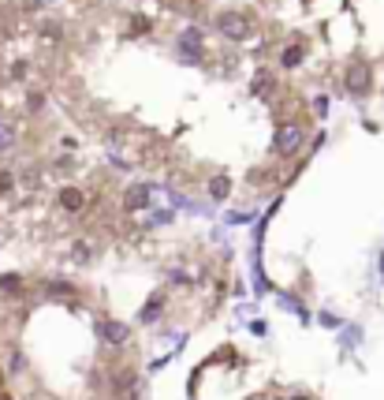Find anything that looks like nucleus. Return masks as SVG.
Segmentation results:
<instances>
[{
    "label": "nucleus",
    "instance_id": "4be33fe9",
    "mask_svg": "<svg viewBox=\"0 0 384 400\" xmlns=\"http://www.w3.org/2000/svg\"><path fill=\"white\" fill-rule=\"evenodd\" d=\"M250 329H254L258 337H265V333H269V322H250Z\"/></svg>",
    "mask_w": 384,
    "mask_h": 400
},
{
    "label": "nucleus",
    "instance_id": "39448f33",
    "mask_svg": "<svg viewBox=\"0 0 384 400\" xmlns=\"http://www.w3.org/2000/svg\"><path fill=\"white\" fill-rule=\"evenodd\" d=\"M149 206V187L146 183H131V187L124 191V210L127 213H138V210H146Z\"/></svg>",
    "mask_w": 384,
    "mask_h": 400
},
{
    "label": "nucleus",
    "instance_id": "1a4fd4ad",
    "mask_svg": "<svg viewBox=\"0 0 384 400\" xmlns=\"http://www.w3.org/2000/svg\"><path fill=\"white\" fill-rule=\"evenodd\" d=\"M60 206L68 210V213H79V210L86 206V194H82L79 187H64V191H60Z\"/></svg>",
    "mask_w": 384,
    "mask_h": 400
},
{
    "label": "nucleus",
    "instance_id": "412c9836",
    "mask_svg": "<svg viewBox=\"0 0 384 400\" xmlns=\"http://www.w3.org/2000/svg\"><path fill=\"white\" fill-rule=\"evenodd\" d=\"M12 183H15L12 172H0V191H12Z\"/></svg>",
    "mask_w": 384,
    "mask_h": 400
},
{
    "label": "nucleus",
    "instance_id": "7ed1b4c3",
    "mask_svg": "<svg viewBox=\"0 0 384 400\" xmlns=\"http://www.w3.org/2000/svg\"><path fill=\"white\" fill-rule=\"evenodd\" d=\"M205 34L198 27H186L179 38H175V57H179L183 64H202V57H205V41H202Z\"/></svg>",
    "mask_w": 384,
    "mask_h": 400
},
{
    "label": "nucleus",
    "instance_id": "f8f14e48",
    "mask_svg": "<svg viewBox=\"0 0 384 400\" xmlns=\"http://www.w3.org/2000/svg\"><path fill=\"white\" fill-rule=\"evenodd\" d=\"M280 303H283V310H295L302 322H310V315H306V307H302V299L299 296H288V292H280Z\"/></svg>",
    "mask_w": 384,
    "mask_h": 400
},
{
    "label": "nucleus",
    "instance_id": "6ab92c4d",
    "mask_svg": "<svg viewBox=\"0 0 384 400\" xmlns=\"http://www.w3.org/2000/svg\"><path fill=\"white\" fill-rule=\"evenodd\" d=\"M0 288H4V292H15V288H19L15 273H4V277H0Z\"/></svg>",
    "mask_w": 384,
    "mask_h": 400
},
{
    "label": "nucleus",
    "instance_id": "f03ea898",
    "mask_svg": "<svg viewBox=\"0 0 384 400\" xmlns=\"http://www.w3.org/2000/svg\"><path fill=\"white\" fill-rule=\"evenodd\" d=\"M306 146V124L302 120H283L276 127V138H272V150H276V157H299V150Z\"/></svg>",
    "mask_w": 384,
    "mask_h": 400
},
{
    "label": "nucleus",
    "instance_id": "aec40b11",
    "mask_svg": "<svg viewBox=\"0 0 384 400\" xmlns=\"http://www.w3.org/2000/svg\"><path fill=\"white\" fill-rule=\"evenodd\" d=\"M317 322H321V326H328V329H336V326H339V318H336V315H328V310H321V315H317Z\"/></svg>",
    "mask_w": 384,
    "mask_h": 400
},
{
    "label": "nucleus",
    "instance_id": "a211bd4d",
    "mask_svg": "<svg viewBox=\"0 0 384 400\" xmlns=\"http://www.w3.org/2000/svg\"><path fill=\"white\" fill-rule=\"evenodd\" d=\"M41 34H45L49 41H60V34H64V27H60V23H45V27H41Z\"/></svg>",
    "mask_w": 384,
    "mask_h": 400
},
{
    "label": "nucleus",
    "instance_id": "6e6552de",
    "mask_svg": "<svg viewBox=\"0 0 384 400\" xmlns=\"http://www.w3.org/2000/svg\"><path fill=\"white\" fill-rule=\"evenodd\" d=\"M97 333H101L108 344H127V326H124V322H101Z\"/></svg>",
    "mask_w": 384,
    "mask_h": 400
},
{
    "label": "nucleus",
    "instance_id": "4468645a",
    "mask_svg": "<svg viewBox=\"0 0 384 400\" xmlns=\"http://www.w3.org/2000/svg\"><path fill=\"white\" fill-rule=\"evenodd\" d=\"M339 341H344V348H358V344H362V326H347Z\"/></svg>",
    "mask_w": 384,
    "mask_h": 400
},
{
    "label": "nucleus",
    "instance_id": "2eb2a0df",
    "mask_svg": "<svg viewBox=\"0 0 384 400\" xmlns=\"http://www.w3.org/2000/svg\"><path fill=\"white\" fill-rule=\"evenodd\" d=\"M172 221H175V213H172V210H157V213H149V221H146V224H149V229H161V224H172Z\"/></svg>",
    "mask_w": 384,
    "mask_h": 400
},
{
    "label": "nucleus",
    "instance_id": "9d476101",
    "mask_svg": "<svg viewBox=\"0 0 384 400\" xmlns=\"http://www.w3.org/2000/svg\"><path fill=\"white\" fill-rule=\"evenodd\" d=\"M205 191H209V199H213V202H224L228 194H232V176H224V172H221V176H213Z\"/></svg>",
    "mask_w": 384,
    "mask_h": 400
},
{
    "label": "nucleus",
    "instance_id": "20e7f679",
    "mask_svg": "<svg viewBox=\"0 0 384 400\" xmlns=\"http://www.w3.org/2000/svg\"><path fill=\"white\" fill-rule=\"evenodd\" d=\"M344 86H347V94L350 97H366L369 94V86H373V75L366 64H347V71H344Z\"/></svg>",
    "mask_w": 384,
    "mask_h": 400
},
{
    "label": "nucleus",
    "instance_id": "ddd939ff",
    "mask_svg": "<svg viewBox=\"0 0 384 400\" xmlns=\"http://www.w3.org/2000/svg\"><path fill=\"white\" fill-rule=\"evenodd\" d=\"M12 146H15V127L8 120H0V154H8Z\"/></svg>",
    "mask_w": 384,
    "mask_h": 400
},
{
    "label": "nucleus",
    "instance_id": "dca6fc26",
    "mask_svg": "<svg viewBox=\"0 0 384 400\" xmlns=\"http://www.w3.org/2000/svg\"><path fill=\"white\" fill-rule=\"evenodd\" d=\"M310 113L313 116H328V94H317L313 101H310Z\"/></svg>",
    "mask_w": 384,
    "mask_h": 400
},
{
    "label": "nucleus",
    "instance_id": "9b49d317",
    "mask_svg": "<svg viewBox=\"0 0 384 400\" xmlns=\"http://www.w3.org/2000/svg\"><path fill=\"white\" fill-rule=\"evenodd\" d=\"M161 315H164V296H153L149 303H146V310H142L138 318H142V326H149V322H157Z\"/></svg>",
    "mask_w": 384,
    "mask_h": 400
},
{
    "label": "nucleus",
    "instance_id": "5701e85b",
    "mask_svg": "<svg viewBox=\"0 0 384 400\" xmlns=\"http://www.w3.org/2000/svg\"><path fill=\"white\" fill-rule=\"evenodd\" d=\"M295 400H310V397H295Z\"/></svg>",
    "mask_w": 384,
    "mask_h": 400
},
{
    "label": "nucleus",
    "instance_id": "0eeeda50",
    "mask_svg": "<svg viewBox=\"0 0 384 400\" xmlns=\"http://www.w3.org/2000/svg\"><path fill=\"white\" fill-rule=\"evenodd\" d=\"M302 60H306V41H295V45H288L280 52V68H288V71H295Z\"/></svg>",
    "mask_w": 384,
    "mask_h": 400
},
{
    "label": "nucleus",
    "instance_id": "f257e3e1",
    "mask_svg": "<svg viewBox=\"0 0 384 400\" xmlns=\"http://www.w3.org/2000/svg\"><path fill=\"white\" fill-rule=\"evenodd\" d=\"M213 27L224 41H250V34H254V19L246 12H239V8H224V12L213 19Z\"/></svg>",
    "mask_w": 384,
    "mask_h": 400
},
{
    "label": "nucleus",
    "instance_id": "423d86ee",
    "mask_svg": "<svg viewBox=\"0 0 384 400\" xmlns=\"http://www.w3.org/2000/svg\"><path fill=\"white\" fill-rule=\"evenodd\" d=\"M272 90H276V79H272V71H269V68H258L254 79H250V94H254V97H269Z\"/></svg>",
    "mask_w": 384,
    "mask_h": 400
},
{
    "label": "nucleus",
    "instance_id": "f3484780",
    "mask_svg": "<svg viewBox=\"0 0 384 400\" xmlns=\"http://www.w3.org/2000/svg\"><path fill=\"white\" fill-rule=\"evenodd\" d=\"M250 217H254V213H239V210L224 213V221H228V224H250Z\"/></svg>",
    "mask_w": 384,
    "mask_h": 400
}]
</instances>
